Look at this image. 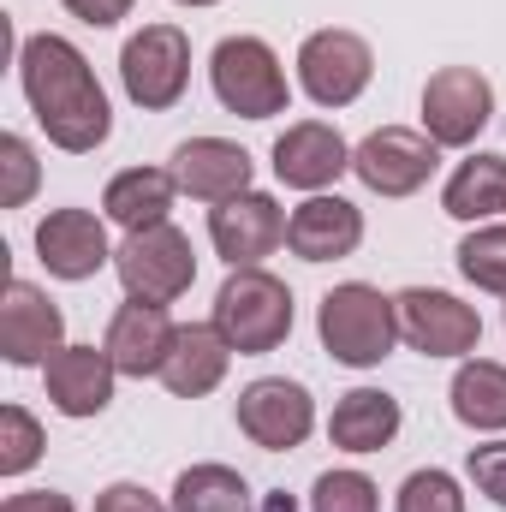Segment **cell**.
Masks as SVG:
<instances>
[{
  "mask_svg": "<svg viewBox=\"0 0 506 512\" xmlns=\"http://www.w3.org/2000/svg\"><path fill=\"white\" fill-rule=\"evenodd\" d=\"M286 221L292 215L268 191H245V197L209 209V245L227 268H262V256L286 245Z\"/></svg>",
  "mask_w": 506,
  "mask_h": 512,
  "instance_id": "obj_13",
  "label": "cell"
},
{
  "mask_svg": "<svg viewBox=\"0 0 506 512\" xmlns=\"http://www.w3.org/2000/svg\"><path fill=\"white\" fill-rule=\"evenodd\" d=\"M227 364H233L227 334L215 322H185L173 334V352H167V364H161L155 382L167 387L173 399H203V393H215V387L227 382Z\"/></svg>",
  "mask_w": 506,
  "mask_h": 512,
  "instance_id": "obj_20",
  "label": "cell"
},
{
  "mask_svg": "<svg viewBox=\"0 0 506 512\" xmlns=\"http://www.w3.org/2000/svg\"><path fill=\"white\" fill-rule=\"evenodd\" d=\"M42 459V423L24 405H0V477H24Z\"/></svg>",
  "mask_w": 506,
  "mask_h": 512,
  "instance_id": "obj_29",
  "label": "cell"
},
{
  "mask_svg": "<svg viewBox=\"0 0 506 512\" xmlns=\"http://www.w3.org/2000/svg\"><path fill=\"white\" fill-rule=\"evenodd\" d=\"M0 512H78V507H72V495H60V489H24V495H6Z\"/></svg>",
  "mask_w": 506,
  "mask_h": 512,
  "instance_id": "obj_34",
  "label": "cell"
},
{
  "mask_svg": "<svg viewBox=\"0 0 506 512\" xmlns=\"http://www.w3.org/2000/svg\"><path fill=\"white\" fill-rule=\"evenodd\" d=\"M399 423H405V411H399L393 393H381V387H352V393H340L334 411H328V441H334L340 453H381V447H393Z\"/></svg>",
  "mask_w": 506,
  "mask_h": 512,
  "instance_id": "obj_21",
  "label": "cell"
},
{
  "mask_svg": "<svg viewBox=\"0 0 506 512\" xmlns=\"http://www.w3.org/2000/svg\"><path fill=\"white\" fill-rule=\"evenodd\" d=\"M173 6H221V0H173Z\"/></svg>",
  "mask_w": 506,
  "mask_h": 512,
  "instance_id": "obj_36",
  "label": "cell"
},
{
  "mask_svg": "<svg viewBox=\"0 0 506 512\" xmlns=\"http://www.w3.org/2000/svg\"><path fill=\"white\" fill-rule=\"evenodd\" d=\"M316 334L322 352L346 370H376L399 346V298H387L370 280H340L316 304Z\"/></svg>",
  "mask_w": 506,
  "mask_h": 512,
  "instance_id": "obj_2",
  "label": "cell"
},
{
  "mask_svg": "<svg viewBox=\"0 0 506 512\" xmlns=\"http://www.w3.org/2000/svg\"><path fill=\"white\" fill-rule=\"evenodd\" d=\"M227 346L239 358H262V352H280L292 340V286L268 268H233L227 286L215 292V316H209Z\"/></svg>",
  "mask_w": 506,
  "mask_h": 512,
  "instance_id": "obj_3",
  "label": "cell"
},
{
  "mask_svg": "<svg viewBox=\"0 0 506 512\" xmlns=\"http://www.w3.org/2000/svg\"><path fill=\"white\" fill-rule=\"evenodd\" d=\"M251 149H239L233 137H185L173 149V179H179V197L191 203H233L251 191Z\"/></svg>",
  "mask_w": 506,
  "mask_h": 512,
  "instance_id": "obj_14",
  "label": "cell"
},
{
  "mask_svg": "<svg viewBox=\"0 0 506 512\" xmlns=\"http://www.w3.org/2000/svg\"><path fill=\"white\" fill-rule=\"evenodd\" d=\"M78 24H90V30H114L120 18H131V6L137 0H60Z\"/></svg>",
  "mask_w": 506,
  "mask_h": 512,
  "instance_id": "obj_33",
  "label": "cell"
},
{
  "mask_svg": "<svg viewBox=\"0 0 506 512\" xmlns=\"http://www.w3.org/2000/svg\"><path fill=\"white\" fill-rule=\"evenodd\" d=\"M441 209L465 227L506 215V155H465L441 185Z\"/></svg>",
  "mask_w": 506,
  "mask_h": 512,
  "instance_id": "obj_23",
  "label": "cell"
},
{
  "mask_svg": "<svg viewBox=\"0 0 506 512\" xmlns=\"http://www.w3.org/2000/svg\"><path fill=\"white\" fill-rule=\"evenodd\" d=\"M36 256H42V268L54 280H96L114 262V245H108L102 215H90V209H48L36 221Z\"/></svg>",
  "mask_w": 506,
  "mask_h": 512,
  "instance_id": "obj_15",
  "label": "cell"
},
{
  "mask_svg": "<svg viewBox=\"0 0 506 512\" xmlns=\"http://www.w3.org/2000/svg\"><path fill=\"white\" fill-rule=\"evenodd\" d=\"M376 78V54L358 30H310L298 48V90L316 108H352Z\"/></svg>",
  "mask_w": 506,
  "mask_h": 512,
  "instance_id": "obj_7",
  "label": "cell"
},
{
  "mask_svg": "<svg viewBox=\"0 0 506 512\" xmlns=\"http://www.w3.org/2000/svg\"><path fill=\"white\" fill-rule=\"evenodd\" d=\"M209 84H215V102L239 120H274L292 108V84L280 72V54L262 36H221L209 54Z\"/></svg>",
  "mask_w": 506,
  "mask_h": 512,
  "instance_id": "obj_4",
  "label": "cell"
},
{
  "mask_svg": "<svg viewBox=\"0 0 506 512\" xmlns=\"http://www.w3.org/2000/svg\"><path fill=\"white\" fill-rule=\"evenodd\" d=\"M42 382H48V405L60 417H102L114 405V358L96 352V346H60L48 364H42Z\"/></svg>",
  "mask_w": 506,
  "mask_h": 512,
  "instance_id": "obj_19",
  "label": "cell"
},
{
  "mask_svg": "<svg viewBox=\"0 0 506 512\" xmlns=\"http://www.w3.org/2000/svg\"><path fill=\"white\" fill-rule=\"evenodd\" d=\"M36 179H42L36 149H30L18 131H6V137H0V209H24V203L36 197Z\"/></svg>",
  "mask_w": 506,
  "mask_h": 512,
  "instance_id": "obj_30",
  "label": "cell"
},
{
  "mask_svg": "<svg viewBox=\"0 0 506 512\" xmlns=\"http://www.w3.org/2000/svg\"><path fill=\"white\" fill-rule=\"evenodd\" d=\"M399 340L423 358H471L483 346L477 304L441 292V286H405L399 292Z\"/></svg>",
  "mask_w": 506,
  "mask_h": 512,
  "instance_id": "obj_8",
  "label": "cell"
},
{
  "mask_svg": "<svg viewBox=\"0 0 506 512\" xmlns=\"http://www.w3.org/2000/svg\"><path fill=\"white\" fill-rule=\"evenodd\" d=\"M173 512H256V495L251 483L233 471V465H191L173 477Z\"/></svg>",
  "mask_w": 506,
  "mask_h": 512,
  "instance_id": "obj_25",
  "label": "cell"
},
{
  "mask_svg": "<svg viewBox=\"0 0 506 512\" xmlns=\"http://www.w3.org/2000/svg\"><path fill=\"white\" fill-rule=\"evenodd\" d=\"M459 274H465L477 292L506 298V221H483L477 233H465V245H459Z\"/></svg>",
  "mask_w": 506,
  "mask_h": 512,
  "instance_id": "obj_26",
  "label": "cell"
},
{
  "mask_svg": "<svg viewBox=\"0 0 506 512\" xmlns=\"http://www.w3.org/2000/svg\"><path fill=\"white\" fill-rule=\"evenodd\" d=\"M18 84H24V102L36 114V126L48 131L54 149L66 155H96L114 131V108H108V90L96 78V66L84 60L78 42L42 30V36H24L18 48Z\"/></svg>",
  "mask_w": 506,
  "mask_h": 512,
  "instance_id": "obj_1",
  "label": "cell"
},
{
  "mask_svg": "<svg viewBox=\"0 0 506 512\" xmlns=\"http://www.w3.org/2000/svg\"><path fill=\"white\" fill-rule=\"evenodd\" d=\"M340 173H352V143L328 126V120H298V126H286L274 137V179L280 185L316 197Z\"/></svg>",
  "mask_w": 506,
  "mask_h": 512,
  "instance_id": "obj_16",
  "label": "cell"
},
{
  "mask_svg": "<svg viewBox=\"0 0 506 512\" xmlns=\"http://www.w3.org/2000/svg\"><path fill=\"white\" fill-rule=\"evenodd\" d=\"M120 84L143 114L179 108V96L191 84V36L179 24H143L120 48Z\"/></svg>",
  "mask_w": 506,
  "mask_h": 512,
  "instance_id": "obj_6",
  "label": "cell"
},
{
  "mask_svg": "<svg viewBox=\"0 0 506 512\" xmlns=\"http://www.w3.org/2000/svg\"><path fill=\"white\" fill-rule=\"evenodd\" d=\"M173 197H179V179L173 167H126L108 179L102 191V215L126 233H143V227H161L173 215Z\"/></svg>",
  "mask_w": 506,
  "mask_h": 512,
  "instance_id": "obj_22",
  "label": "cell"
},
{
  "mask_svg": "<svg viewBox=\"0 0 506 512\" xmlns=\"http://www.w3.org/2000/svg\"><path fill=\"white\" fill-rule=\"evenodd\" d=\"M310 512H381V489L364 477V471L340 465V471H322V477H316Z\"/></svg>",
  "mask_w": 506,
  "mask_h": 512,
  "instance_id": "obj_27",
  "label": "cell"
},
{
  "mask_svg": "<svg viewBox=\"0 0 506 512\" xmlns=\"http://www.w3.org/2000/svg\"><path fill=\"white\" fill-rule=\"evenodd\" d=\"M435 167H441V143L423 126H381L352 149V173L376 197H411V191H423L435 179Z\"/></svg>",
  "mask_w": 506,
  "mask_h": 512,
  "instance_id": "obj_9",
  "label": "cell"
},
{
  "mask_svg": "<svg viewBox=\"0 0 506 512\" xmlns=\"http://www.w3.org/2000/svg\"><path fill=\"white\" fill-rule=\"evenodd\" d=\"M262 512H298V501H292V495H268V501H262Z\"/></svg>",
  "mask_w": 506,
  "mask_h": 512,
  "instance_id": "obj_35",
  "label": "cell"
},
{
  "mask_svg": "<svg viewBox=\"0 0 506 512\" xmlns=\"http://www.w3.org/2000/svg\"><path fill=\"white\" fill-rule=\"evenodd\" d=\"M96 512H173V507L155 501L143 483H108V489L96 495Z\"/></svg>",
  "mask_w": 506,
  "mask_h": 512,
  "instance_id": "obj_32",
  "label": "cell"
},
{
  "mask_svg": "<svg viewBox=\"0 0 506 512\" xmlns=\"http://www.w3.org/2000/svg\"><path fill=\"white\" fill-rule=\"evenodd\" d=\"M233 417H239V435H245L251 447H262V453H292V447H304L310 429H316V399H310L304 382L256 376V382L239 393Z\"/></svg>",
  "mask_w": 506,
  "mask_h": 512,
  "instance_id": "obj_10",
  "label": "cell"
},
{
  "mask_svg": "<svg viewBox=\"0 0 506 512\" xmlns=\"http://www.w3.org/2000/svg\"><path fill=\"white\" fill-rule=\"evenodd\" d=\"M465 477L477 483V495L483 501H495L506 512V435L501 441H483V447H471L465 453Z\"/></svg>",
  "mask_w": 506,
  "mask_h": 512,
  "instance_id": "obj_31",
  "label": "cell"
},
{
  "mask_svg": "<svg viewBox=\"0 0 506 512\" xmlns=\"http://www.w3.org/2000/svg\"><path fill=\"white\" fill-rule=\"evenodd\" d=\"M173 334H179V322L167 316V304H149V298H126L120 310H114V322H108V340H102V352L114 358V370L120 376H161V364H167V352H173Z\"/></svg>",
  "mask_w": 506,
  "mask_h": 512,
  "instance_id": "obj_18",
  "label": "cell"
},
{
  "mask_svg": "<svg viewBox=\"0 0 506 512\" xmlns=\"http://www.w3.org/2000/svg\"><path fill=\"white\" fill-rule=\"evenodd\" d=\"M66 346V316L36 280H6L0 298V358L12 370H36Z\"/></svg>",
  "mask_w": 506,
  "mask_h": 512,
  "instance_id": "obj_12",
  "label": "cell"
},
{
  "mask_svg": "<svg viewBox=\"0 0 506 512\" xmlns=\"http://www.w3.org/2000/svg\"><path fill=\"white\" fill-rule=\"evenodd\" d=\"M364 245V209L346 203L340 191H316L292 209L286 221V251L298 262H340Z\"/></svg>",
  "mask_w": 506,
  "mask_h": 512,
  "instance_id": "obj_17",
  "label": "cell"
},
{
  "mask_svg": "<svg viewBox=\"0 0 506 512\" xmlns=\"http://www.w3.org/2000/svg\"><path fill=\"white\" fill-rule=\"evenodd\" d=\"M393 512H465V489L453 471L429 465V471H411L393 495Z\"/></svg>",
  "mask_w": 506,
  "mask_h": 512,
  "instance_id": "obj_28",
  "label": "cell"
},
{
  "mask_svg": "<svg viewBox=\"0 0 506 512\" xmlns=\"http://www.w3.org/2000/svg\"><path fill=\"white\" fill-rule=\"evenodd\" d=\"M495 120V84L477 66H441L423 84V131L441 149H471Z\"/></svg>",
  "mask_w": 506,
  "mask_h": 512,
  "instance_id": "obj_11",
  "label": "cell"
},
{
  "mask_svg": "<svg viewBox=\"0 0 506 512\" xmlns=\"http://www.w3.org/2000/svg\"><path fill=\"white\" fill-rule=\"evenodd\" d=\"M114 274L126 286V298H149V304H173L197 286V251L191 239L161 221V227H143V233H126L114 245Z\"/></svg>",
  "mask_w": 506,
  "mask_h": 512,
  "instance_id": "obj_5",
  "label": "cell"
},
{
  "mask_svg": "<svg viewBox=\"0 0 506 512\" xmlns=\"http://www.w3.org/2000/svg\"><path fill=\"white\" fill-rule=\"evenodd\" d=\"M447 399H453V417L471 435H506V364L465 358L453 387H447Z\"/></svg>",
  "mask_w": 506,
  "mask_h": 512,
  "instance_id": "obj_24",
  "label": "cell"
}]
</instances>
